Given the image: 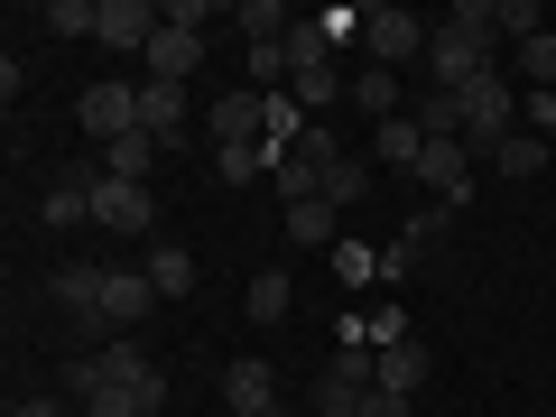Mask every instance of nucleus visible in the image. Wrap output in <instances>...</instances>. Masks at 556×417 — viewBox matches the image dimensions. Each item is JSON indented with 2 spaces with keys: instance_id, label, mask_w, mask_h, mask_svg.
Wrapping results in <instances>:
<instances>
[{
  "instance_id": "f257e3e1",
  "label": "nucleus",
  "mask_w": 556,
  "mask_h": 417,
  "mask_svg": "<svg viewBox=\"0 0 556 417\" xmlns=\"http://www.w3.org/2000/svg\"><path fill=\"white\" fill-rule=\"evenodd\" d=\"M519 112H529L519 75H482L473 93H464V149H473V159H492L501 139H519Z\"/></svg>"
},
{
  "instance_id": "f03ea898",
  "label": "nucleus",
  "mask_w": 556,
  "mask_h": 417,
  "mask_svg": "<svg viewBox=\"0 0 556 417\" xmlns=\"http://www.w3.org/2000/svg\"><path fill=\"white\" fill-rule=\"evenodd\" d=\"M149 380H159L149 343H139V334H112V343H93V353L65 371V390H139V399H149ZM149 417H159V408H149Z\"/></svg>"
},
{
  "instance_id": "7ed1b4c3",
  "label": "nucleus",
  "mask_w": 556,
  "mask_h": 417,
  "mask_svg": "<svg viewBox=\"0 0 556 417\" xmlns=\"http://www.w3.org/2000/svg\"><path fill=\"white\" fill-rule=\"evenodd\" d=\"M362 38H371V65H427V38H437V20H417V10H399V0H380V10H362Z\"/></svg>"
},
{
  "instance_id": "20e7f679",
  "label": "nucleus",
  "mask_w": 556,
  "mask_h": 417,
  "mask_svg": "<svg viewBox=\"0 0 556 417\" xmlns=\"http://www.w3.org/2000/svg\"><path fill=\"white\" fill-rule=\"evenodd\" d=\"M334 167H343L334 130H316V121H306V139H298V149H288V159H278V177H269V186H278V195H288V204H316Z\"/></svg>"
},
{
  "instance_id": "39448f33",
  "label": "nucleus",
  "mask_w": 556,
  "mask_h": 417,
  "mask_svg": "<svg viewBox=\"0 0 556 417\" xmlns=\"http://www.w3.org/2000/svg\"><path fill=\"white\" fill-rule=\"evenodd\" d=\"M75 121H84V130H93V149H112V139H130V130H139V84H121V75L84 84Z\"/></svg>"
},
{
  "instance_id": "423d86ee",
  "label": "nucleus",
  "mask_w": 556,
  "mask_h": 417,
  "mask_svg": "<svg viewBox=\"0 0 556 417\" xmlns=\"http://www.w3.org/2000/svg\"><path fill=\"white\" fill-rule=\"evenodd\" d=\"M269 102H278V93L232 84L223 102H204V139H214V149H232V139H269Z\"/></svg>"
},
{
  "instance_id": "0eeeda50",
  "label": "nucleus",
  "mask_w": 556,
  "mask_h": 417,
  "mask_svg": "<svg viewBox=\"0 0 556 417\" xmlns=\"http://www.w3.org/2000/svg\"><path fill=\"white\" fill-rule=\"evenodd\" d=\"M159 0H102V20H93V47H112V56H149V38H159Z\"/></svg>"
},
{
  "instance_id": "6e6552de",
  "label": "nucleus",
  "mask_w": 556,
  "mask_h": 417,
  "mask_svg": "<svg viewBox=\"0 0 556 417\" xmlns=\"http://www.w3.org/2000/svg\"><path fill=\"white\" fill-rule=\"evenodd\" d=\"M149 316H159V278L149 269H102V325L112 334H139Z\"/></svg>"
},
{
  "instance_id": "1a4fd4ad",
  "label": "nucleus",
  "mask_w": 556,
  "mask_h": 417,
  "mask_svg": "<svg viewBox=\"0 0 556 417\" xmlns=\"http://www.w3.org/2000/svg\"><path fill=\"white\" fill-rule=\"evenodd\" d=\"M93 186H102V167H56V177H47V195H38V223H47V232L93 223Z\"/></svg>"
},
{
  "instance_id": "9d476101",
  "label": "nucleus",
  "mask_w": 556,
  "mask_h": 417,
  "mask_svg": "<svg viewBox=\"0 0 556 417\" xmlns=\"http://www.w3.org/2000/svg\"><path fill=\"white\" fill-rule=\"evenodd\" d=\"M93 223H102V232H121V241H139L149 223H159V204H149V186L102 177V186H93Z\"/></svg>"
},
{
  "instance_id": "9b49d317",
  "label": "nucleus",
  "mask_w": 556,
  "mask_h": 417,
  "mask_svg": "<svg viewBox=\"0 0 556 417\" xmlns=\"http://www.w3.org/2000/svg\"><path fill=\"white\" fill-rule=\"evenodd\" d=\"M47 298L75 325H102V260H56V269H47Z\"/></svg>"
},
{
  "instance_id": "f8f14e48",
  "label": "nucleus",
  "mask_w": 556,
  "mask_h": 417,
  "mask_svg": "<svg viewBox=\"0 0 556 417\" xmlns=\"http://www.w3.org/2000/svg\"><path fill=\"white\" fill-rule=\"evenodd\" d=\"M417 177L437 186V204H464V195H473V149H464V139H427Z\"/></svg>"
},
{
  "instance_id": "ddd939ff",
  "label": "nucleus",
  "mask_w": 556,
  "mask_h": 417,
  "mask_svg": "<svg viewBox=\"0 0 556 417\" xmlns=\"http://www.w3.org/2000/svg\"><path fill=\"white\" fill-rule=\"evenodd\" d=\"M186 112H195L186 84H139V130L159 139V149H177V139H186Z\"/></svg>"
},
{
  "instance_id": "4468645a",
  "label": "nucleus",
  "mask_w": 556,
  "mask_h": 417,
  "mask_svg": "<svg viewBox=\"0 0 556 417\" xmlns=\"http://www.w3.org/2000/svg\"><path fill=\"white\" fill-rule=\"evenodd\" d=\"M195 65H204V38H195V28H167V20H159V38H149V84H186Z\"/></svg>"
},
{
  "instance_id": "2eb2a0df",
  "label": "nucleus",
  "mask_w": 556,
  "mask_h": 417,
  "mask_svg": "<svg viewBox=\"0 0 556 417\" xmlns=\"http://www.w3.org/2000/svg\"><path fill=\"white\" fill-rule=\"evenodd\" d=\"M427 371H437V353H427V343H380V390H399V399H417L427 390Z\"/></svg>"
},
{
  "instance_id": "dca6fc26",
  "label": "nucleus",
  "mask_w": 556,
  "mask_h": 417,
  "mask_svg": "<svg viewBox=\"0 0 556 417\" xmlns=\"http://www.w3.org/2000/svg\"><path fill=\"white\" fill-rule=\"evenodd\" d=\"M214 177H223V186H260V177H278V139H232V149H214Z\"/></svg>"
},
{
  "instance_id": "f3484780",
  "label": "nucleus",
  "mask_w": 556,
  "mask_h": 417,
  "mask_svg": "<svg viewBox=\"0 0 556 417\" xmlns=\"http://www.w3.org/2000/svg\"><path fill=\"white\" fill-rule=\"evenodd\" d=\"M371 159L390 167V177H399V167H408V177H417V159H427V130H417V112L380 121V139H371Z\"/></svg>"
},
{
  "instance_id": "a211bd4d",
  "label": "nucleus",
  "mask_w": 556,
  "mask_h": 417,
  "mask_svg": "<svg viewBox=\"0 0 556 417\" xmlns=\"http://www.w3.org/2000/svg\"><path fill=\"white\" fill-rule=\"evenodd\" d=\"M223 399H232V408H278V371L260 353H241L232 371H223Z\"/></svg>"
},
{
  "instance_id": "6ab92c4d",
  "label": "nucleus",
  "mask_w": 556,
  "mask_h": 417,
  "mask_svg": "<svg viewBox=\"0 0 556 417\" xmlns=\"http://www.w3.org/2000/svg\"><path fill=\"white\" fill-rule=\"evenodd\" d=\"M232 28H241V47H278L298 20H288V0H232Z\"/></svg>"
},
{
  "instance_id": "aec40b11",
  "label": "nucleus",
  "mask_w": 556,
  "mask_h": 417,
  "mask_svg": "<svg viewBox=\"0 0 556 417\" xmlns=\"http://www.w3.org/2000/svg\"><path fill=\"white\" fill-rule=\"evenodd\" d=\"M334 232H343V204H288V241H298V251H334Z\"/></svg>"
},
{
  "instance_id": "412c9836",
  "label": "nucleus",
  "mask_w": 556,
  "mask_h": 417,
  "mask_svg": "<svg viewBox=\"0 0 556 417\" xmlns=\"http://www.w3.org/2000/svg\"><path fill=\"white\" fill-rule=\"evenodd\" d=\"M167 149L149 130H130V139H112V149H102V177H130V186H149V167H159Z\"/></svg>"
},
{
  "instance_id": "4be33fe9",
  "label": "nucleus",
  "mask_w": 556,
  "mask_h": 417,
  "mask_svg": "<svg viewBox=\"0 0 556 417\" xmlns=\"http://www.w3.org/2000/svg\"><path fill=\"white\" fill-rule=\"evenodd\" d=\"M510 65H519V93H556V28L547 38H519Z\"/></svg>"
},
{
  "instance_id": "5701e85b",
  "label": "nucleus",
  "mask_w": 556,
  "mask_h": 417,
  "mask_svg": "<svg viewBox=\"0 0 556 417\" xmlns=\"http://www.w3.org/2000/svg\"><path fill=\"white\" fill-rule=\"evenodd\" d=\"M139 269L159 278V298H195V251H177V241H159V251L139 260Z\"/></svg>"
},
{
  "instance_id": "b1692460",
  "label": "nucleus",
  "mask_w": 556,
  "mask_h": 417,
  "mask_svg": "<svg viewBox=\"0 0 556 417\" xmlns=\"http://www.w3.org/2000/svg\"><path fill=\"white\" fill-rule=\"evenodd\" d=\"M241 306H251V325H278L288 306H298V288H288V269H260L251 288H241Z\"/></svg>"
},
{
  "instance_id": "393cba45",
  "label": "nucleus",
  "mask_w": 556,
  "mask_h": 417,
  "mask_svg": "<svg viewBox=\"0 0 556 417\" xmlns=\"http://www.w3.org/2000/svg\"><path fill=\"white\" fill-rule=\"evenodd\" d=\"M353 102H362L371 121H399V112H408V93H399V75H390V65H371V75H353Z\"/></svg>"
},
{
  "instance_id": "a878e982",
  "label": "nucleus",
  "mask_w": 556,
  "mask_h": 417,
  "mask_svg": "<svg viewBox=\"0 0 556 417\" xmlns=\"http://www.w3.org/2000/svg\"><path fill=\"white\" fill-rule=\"evenodd\" d=\"M93 20H102V0H47V10H38L47 38H93Z\"/></svg>"
},
{
  "instance_id": "bb28decb",
  "label": "nucleus",
  "mask_w": 556,
  "mask_h": 417,
  "mask_svg": "<svg viewBox=\"0 0 556 417\" xmlns=\"http://www.w3.org/2000/svg\"><path fill=\"white\" fill-rule=\"evenodd\" d=\"M492 167H501V177H547V139H538V130L501 139V149H492Z\"/></svg>"
},
{
  "instance_id": "cd10ccee",
  "label": "nucleus",
  "mask_w": 556,
  "mask_h": 417,
  "mask_svg": "<svg viewBox=\"0 0 556 417\" xmlns=\"http://www.w3.org/2000/svg\"><path fill=\"white\" fill-rule=\"evenodd\" d=\"M288 102L298 112H325V102H343V75L334 65H306V75H288Z\"/></svg>"
},
{
  "instance_id": "c85d7f7f",
  "label": "nucleus",
  "mask_w": 556,
  "mask_h": 417,
  "mask_svg": "<svg viewBox=\"0 0 556 417\" xmlns=\"http://www.w3.org/2000/svg\"><path fill=\"white\" fill-rule=\"evenodd\" d=\"M408 112H417L427 139H464V93H427V102H408Z\"/></svg>"
},
{
  "instance_id": "c756f323",
  "label": "nucleus",
  "mask_w": 556,
  "mask_h": 417,
  "mask_svg": "<svg viewBox=\"0 0 556 417\" xmlns=\"http://www.w3.org/2000/svg\"><path fill=\"white\" fill-rule=\"evenodd\" d=\"M492 28H501V38H547V10H538V0H492Z\"/></svg>"
},
{
  "instance_id": "7c9ffc66",
  "label": "nucleus",
  "mask_w": 556,
  "mask_h": 417,
  "mask_svg": "<svg viewBox=\"0 0 556 417\" xmlns=\"http://www.w3.org/2000/svg\"><path fill=\"white\" fill-rule=\"evenodd\" d=\"M362 399H371V390H362V380H343V371L316 380V417H362Z\"/></svg>"
},
{
  "instance_id": "2f4dec72",
  "label": "nucleus",
  "mask_w": 556,
  "mask_h": 417,
  "mask_svg": "<svg viewBox=\"0 0 556 417\" xmlns=\"http://www.w3.org/2000/svg\"><path fill=\"white\" fill-rule=\"evenodd\" d=\"M362 195H371V167H362V159H343L334 177H325V204H343V214H353Z\"/></svg>"
},
{
  "instance_id": "473e14b6",
  "label": "nucleus",
  "mask_w": 556,
  "mask_h": 417,
  "mask_svg": "<svg viewBox=\"0 0 556 417\" xmlns=\"http://www.w3.org/2000/svg\"><path fill=\"white\" fill-rule=\"evenodd\" d=\"M362 417H408V399H399V390H371V399H362Z\"/></svg>"
},
{
  "instance_id": "72a5a7b5",
  "label": "nucleus",
  "mask_w": 556,
  "mask_h": 417,
  "mask_svg": "<svg viewBox=\"0 0 556 417\" xmlns=\"http://www.w3.org/2000/svg\"><path fill=\"white\" fill-rule=\"evenodd\" d=\"M20 417H75V399H20Z\"/></svg>"
},
{
  "instance_id": "f704fd0d",
  "label": "nucleus",
  "mask_w": 556,
  "mask_h": 417,
  "mask_svg": "<svg viewBox=\"0 0 556 417\" xmlns=\"http://www.w3.org/2000/svg\"><path fill=\"white\" fill-rule=\"evenodd\" d=\"M529 121H538V139L556 130V93H529Z\"/></svg>"
},
{
  "instance_id": "c9c22d12",
  "label": "nucleus",
  "mask_w": 556,
  "mask_h": 417,
  "mask_svg": "<svg viewBox=\"0 0 556 417\" xmlns=\"http://www.w3.org/2000/svg\"><path fill=\"white\" fill-rule=\"evenodd\" d=\"M223 417H278V408H223Z\"/></svg>"
},
{
  "instance_id": "e433bc0d",
  "label": "nucleus",
  "mask_w": 556,
  "mask_h": 417,
  "mask_svg": "<svg viewBox=\"0 0 556 417\" xmlns=\"http://www.w3.org/2000/svg\"><path fill=\"white\" fill-rule=\"evenodd\" d=\"M538 417H556V408H538Z\"/></svg>"
}]
</instances>
